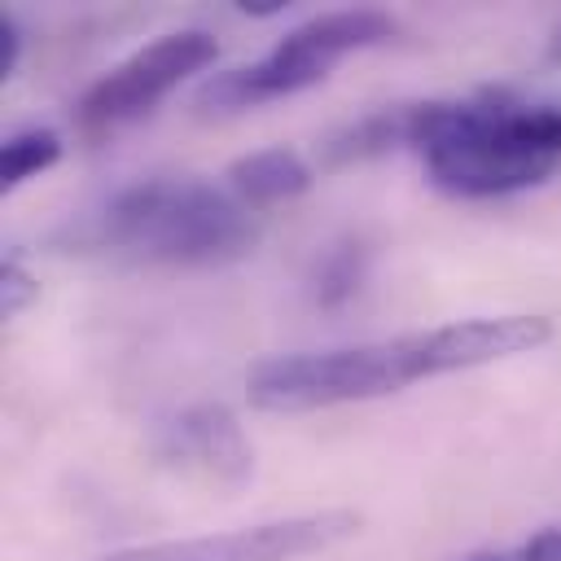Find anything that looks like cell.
<instances>
[{"mask_svg":"<svg viewBox=\"0 0 561 561\" xmlns=\"http://www.w3.org/2000/svg\"><path fill=\"white\" fill-rule=\"evenodd\" d=\"M552 337L548 316H473L438 329H416L364 346L302 351L259 359L245 377L250 403L263 412H311L333 403H359L394 394L412 381L482 368L526 355Z\"/></svg>","mask_w":561,"mask_h":561,"instance_id":"obj_1","label":"cell"},{"mask_svg":"<svg viewBox=\"0 0 561 561\" xmlns=\"http://www.w3.org/2000/svg\"><path fill=\"white\" fill-rule=\"evenodd\" d=\"M408 145L434 188L504 197L561 171V105L513 96L408 105Z\"/></svg>","mask_w":561,"mask_h":561,"instance_id":"obj_2","label":"cell"},{"mask_svg":"<svg viewBox=\"0 0 561 561\" xmlns=\"http://www.w3.org/2000/svg\"><path fill=\"white\" fill-rule=\"evenodd\" d=\"M254 224L241 202L202 180H140L96 215V245L145 263L210 267L245 254Z\"/></svg>","mask_w":561,"mask_h":561,"instance_id":"obj_3","label":"cell"},{"mask_svg":"<svg viewBox=\"0 0 561 561\" xmlns=\"http://www.w3.org/2000/svg\"><path fill=\"white\" fill-rule=\"evenodd\" d=\"M394 18L381 9H333L320 13L302 26H294L267 57L224 70L215 79H206L197 88V105L206 114H232V110H250L289 92H302L320 79H329V70L364 48H377L394 35Z\"/></svg>","mask_w":561,"mask_h":561,"instance_id":"obj_4","label":"cell"},{"mask_svg":"<svg viewBox=\"0 0 561 561\" xmlns=\"http://www.w3.org/2000/svg\"><path fill=\"white\" fill-rule=\"evenodd\" d=\"M219 44L206 31H171L153 44L136 48L127 61L105 70L75 105V118L88 136H105L140 114H149L171 88H180L188 75L206 70L215 61Z\"/></svg>","mask_w":561,"mask_h":561,"instance_id":"obj_5","label":"cell"},{"mask_svg":"<svg viewBox=\"0 0 561 561\" xmlns=\"http://www.w3.org/2000/svg\"><path fill=\"white\" fill-rule=\"evenodd\" d=\"M359 530V517L346 508H324V513H302V517H280L245 530H224V535H197V539H167V543H145V548H118L96 561H294L324 552Z\"/></svg>","mask_w":561,"mask_h":561,"instance_id":"obj_6","label":"cell"},{"mask_svg":"<svg viewBox=\"0 0 561 561\" xmlns=\"http://www.w3.org/2000/svg\"><path fill=\"white\" fill-rule=\"evenodd\" d=\"M158 456L180 469L206 473L215 482H241L254 469V451H250L237 416L219 403L184 408L175 421H167L162 438H158Z\"/></svg>","mask_w":561,"mask_h":561,"instance_id":"obj_7","label":"cell"},{"mask_svg":"<svg viewBox=\"0 0 561 561\" xmlns=\"http://www.w3.org/2000/svg\"><path fill=\"white\" fill-rule=\"evenodd\" d=\"M228 180H232V193L250 206H276V202H289L298 193L311 188V167L285 149V145H272V149H259V153H245L228 167Z\"/></svg>","mask_w":561,"mask_h":561,"instance_id":"obj_8","label":"cell"},{"mask_svg":"<svg viewBox=\"0 0 561 561\" xmlns=\"http://www.w3.org/2000/svg\"><path fill=\"white\" fill-rule=\"evenodd\" d=\"M364 272H368V250L355 237H346V241L329 245L316 259V267H311V298L320 307H342L364 285Z\"/></svg>","mask_w":561,"mask_h":561,"instance_id":"obj_9","label":"cell"},{"mask_svg":"<svg viewBox=\"0 0 561 561\" xmlns=\"http://www.w3.org/2000/svg\"><path fill=\"white\" fill-rule=\"evenodd\" d=\"M394 140H408V110H377V114L351 123L346 131H337V136L324 145V158H329V162H351V158L381 153V149H390Z\"/></svg>","mask_w":561,"mask_h":561,"instance_id":"obj_10","label":"cell"},{"mask_svg":"<svg viewBox=\"0 0 561 561\" xmlns=\"http://www.w3.org/2000/svg\"><path fill=\"white\" fill-rule=\"evenodd\" d=\"M61 158V136L53 127H22L4 140V162H0V188L13 193L31 175L48 171Z\"/></svg>","mask_w":561,"mask_h":561,"instance_id":"obj_11","label":"cell"},{"mask_svg":"<svg viewBox=\"0 0 561 561\" xmlns=\"http://www.w3.org/2000/svg\"><path fill=\"white\" fill-rule=\"evenodd\" d=\"M35 294H39V285H35V276L26 267H18V263L0 267V311H4V320L18 316L22 307H31Z\"/></svg>","mask_w":561,"mask_h":561,"instance_id":"obj_12","label":"cell"},{"mask_svg":"<svg viewBox=\"0 0 561 561\" xmlns=\"http://www.w3.org/2000/svg\"><path fill=\"white\" fill-rule=\"evenodd\" d=\"M513 561H561V526H548L535 539H526L513 552Z\"/></svg>","mask_w":561,"mask_h":561,"instance_id":"obj_13","label":"cell"},{"mask_svg":"<svg viewBox=\"0 0 561 561\" xmlns=\"http://www.w3.org/2000/svg\"><path fill=\"white\" fill-rule=\"evenodd\" d=\"M18 48H22V35H18V22L9 13H0V75L9 79L13 66H18Z\"/></svg>","mask_w":561,"mask_h":561,"instance_id":"obj_14","label":"cell"},{"mask_svg":"<svg viewBox=\"0 0 561 561\" xmlns=\"http://www.w3.org/2000/svg\"><path fill=\"white\" fill-rule=\"evenodd\" d=\"M237 9L241 13H254V18H272V13H280V9H289L285 0H237Z\"/></svg>","mask_w":561,"mask_h":561,"instance_id":"obj_15","label":"cell"},{"mask_svg":"<svg viewBox=\"0 0 561 561\" xmlns=\"http://www.w3.org/2000/svg\"><path fill=\"white\" fill-rule=\"evenodd\" d=\"M473 561H513V552H500V557H473Z\"/></svg>","mask_w":561,"mask_h":561,"instance_id":"obj_16","label":"cell"},{"mask_svg":"<svg viewBox=\"0 0 561 561\" xmlns=\"http://www.w3.org/2000/svg\"><path fill=\"white\" fill-rule=\"evenodd\" d=\"M557 53H561V35H557Z\"/></svg>","mask_w":561,"mask_h":561,"instance_id":"obj_17","label":"cell"}]
</instances>
